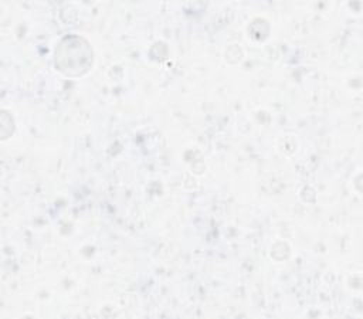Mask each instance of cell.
Listing matches in <instances>:
<instances>
[{
	"label": "cell",
	"mask_w": 363,
	"mask_h": 319,
	"mask_svg": "<svg viewBox=\"0 0 363 319\" xmlns=\"http://www.w3.org/2000/svg\"><path fill=\"white\" fill-rule=\"evenodd\" d=\"M92 65V48L81 37H65L55 50V68L65 75L85 74Z\"/></svg>",
	"instance_id": "6da1fadb"
}]
</instances>
